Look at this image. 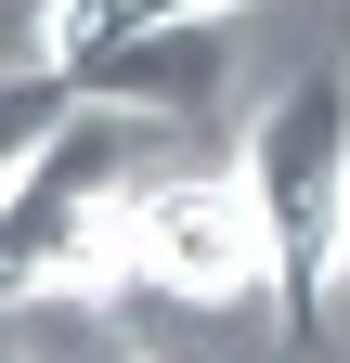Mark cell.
Masks as SVG:
<instances>
[{
  "label": "cell",
  "instance_id": "6da1fadb",
  "mask_svg": "<svg viewBox=\"0 0 350 363\" xmlns=\"http://www.w3.org/2000/svg\"><path fill=\"white\" fill-rule=\"evenodd\" d=\"M156 182V117L65 91V117L0 182V311L26 298H117V220Z\"/></svg>",
  "mask_w": 350,
  "mask_h": 363
},
{
  "label": "cell",
  "instance_id": "7a4b0ae2",
  "mask_svg": "<svg viewBox=\"0 0 350 363\" xmlns=\"http://www.w3.org/2000/svg\"><path fill=\"white\" fill-rule=\"evenodd\" d=\"M234 182H247L259 234H273V298H286V325H312L324 286H337V234H350V65L286 78L273 104L247 117Z\"/></svg>",
  "mask_w": 350,
  "mask_h": 363
},
{
  "label": "cell",
  "instance_id": "3957f363",
  "mask_svg": "<svg viewBox=\"0 0 350 363\" xmlns=\"http://www.w3.org/2000/svg\"><path fill=\"white\" fill-rule=\"evenodd\" d=\"M117 286H143L169 311H247V298H273V234H259V208H247V182L221 169H156L143 195H130L117 220Z\"/></svg>",
  "mask_w": 350,
  "mask_h": 363
},
{
  "label": "cell",
  "instance_id": "277c9868",
  "mask_svg": "<svg viewBox=\"0 0 350 363\" xmlns=\"http://www.w3.org/2000/svg\"><path fill=\"white\" fill-rule=\"evenodd\" d=\"M104 104H130V117H208L234 91V13H169V26H130L117 39V65L91 78Z\"/></svg>",
  "mask_w": 350,
  "mask_h": 363
},
{
  "label": "cell",
  "instance_id": "5b68a950",
  "mask_svg": "<svg viewBox=\"0 0 350 363\" xmlns=\"http://www.w3.org/2000/svg\"><path fill=\"white\" fill-rule=\"evenodd\" d=\"M143 26V0H39V39H26V65L39 78H65V91H91L117 65V39Z\"/></svg>",
  "mask_w": 350,
  "mask_h": 363
},
{
  "label": "cell",
  "instance_id": "8992f818",
  "mask_svg": "<svg viewBox=\"0 0 350 363\" xmlns=\"http://www.w3.org/2000/svg\"><path fill=\"white\" fill-rule=\"evenodd\" d=\"M52 117H65V78H39V65H13V78H0V182L26 169V143H39Z\"/></svg>",
  "mask_w": 350,
  "mask_h": 363
},
{
  "label": "cell",
  "instance_id": "52a82bcc",
  "mask_svg": "<svg viewBox=\"0 0 350 363\" xmlns=\"http://www.w3.org/2000/svg\"><path fill=\"white\" fill-rule=\"evenodd\" d=\"M39 363H143V350H130V337H52Z\"/></svg>",
  "mask_w": 350,
  "mask_h": 363
},
{
  "label": "cell",
  "instance_id": "ba28073f",
  "mask_svg": "<svg viewBox=\"0 0 350 363\" xmlns=\"http://www.w3.org/2000/svg\"><path fill=\"white\" fill-rule=\"evenodd\" d=\"M169 13H259V0H143V26H169Z\"/></svg>",
  "mask_w": 350,
  "mask_h": 363
},
{
  "label": "cell",
  "instance_id": "9c48e42d",
  "mask_svg": "<svg viewBox=\"0 0 350 363\" xmlns=\"http://www.w3.org/2000/svg\"><path fill=\"white\" fill-rule=\"evenodd\" d=\"M324 311H350V234H337V286H324Z\"/></svg>",
  "mask_w": 350,
  "mask_h": 363
}]
</instances>
